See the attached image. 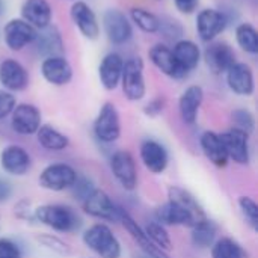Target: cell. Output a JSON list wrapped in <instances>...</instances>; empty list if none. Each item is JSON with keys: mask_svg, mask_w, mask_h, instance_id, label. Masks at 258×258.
<instances>
[{"mask_svg": "<svg viewBox=\"0 0 258 258\" xmlns=\"http://www.w3.org/2000/svg\"><path fill=\"white\" fill-rule=\"evenodd\" d=\"M206 218L198 200L180 186H171L168 189V201L156 210V221L165 227L192 228Z\"/></svg>", "mask_w": 258, "mask_h": 258, "instance_id": "1", "label": "cell"}, {"mask_svg": "<svg viewBox=\"0 0 258 258\" xmlns=\"http://www.w3.org/2000/svg\"><path fill=\"white\" fill-rule=\"evenodd\" d=\"M33 218L41 225H45L57 233H76L82 227V218L79 213L63 204H44L33 209Z\"/></svg>", "mask_w": 258, "mask_h": 258, "instance_id": "2", "label": "cell"}, {"mask_svg": "<svg viewBox=\"0 0 258 258\" xmlns=\"http://www.w3.org/2000/svg\"><path fill=\"white\" fill-rule=\"evenodd\" d=\"M82 240L85 246L100 258H121L122 248L118 237L106 224H94L85 230Z\"/></svg>", "mask_w": 258, "mask_h": 258, "instance_id": "3", "label": "cell"}, {"mask_svg": "<svg viewBox=\"0 0 258 258\" xmlns=\"http://www.w3.org/2000/svg\"><path fill=\"white\" fill-rule=\"evenodd\" d=\"M82 206H83V212L94 219L104 221V222H119L122 207H119L101 189H94L82 201Z\"/></svg>", "mask_w": 258, "mask_h": 258, "instance_id": "4", "label": "cell"}, {"mask_svg": "<svg viewBox=\"0 0 258 258\" xmlns=\"http://www.w3.org/2000/svg\"><path fill=\"white\" fill-rule=\"evenodd\" d=\"M77 177V171L68 163H50L41 171L38 183L45 190L63 192L74 186Z\"/></svg>", "mask_w": 258, "mask_h": 258, "instance_id": "5", "label": "cell"}, {"mask_svg": "<svg viewBox=\"0 0 258 258\" xmlns=\"http://www.w3.org/2000/svg\"><path fill=\"white\" fill-rule=\"evenodd\" d=\"M121 86L127 100L139 101L145 97V79H144V63L141 57H132L124 60L122 74H121Z\"/></svg>", "mask_w": 258, "mask_h": 258, "instance_id": "6", "label": "cell"}, {"mask_svg": "<svg viewBox=\"0 0 258 258\" xmlns=\"http://www.w3.org/2000/svg\"><path fill=\"white\" fill-rule=\"evenodd\" d=\"M94 135L103 144H113L121 136L119 112L113 103H104L94 121Z\"/></svg>", "mask_w": 258, "mask_h": 258, "instance_id": "7", "label": "cell"}, {"mask_svg": "<svg viewBox=\"0 0 258 258\" xmlns=\"http://www.w3.org/2000/svg\"><path fill=\"white\" fill-rule=\"evenodd\" d=\"M110 172L115 177V180L119 183V186L124 190H135L138 186V169H136V162L135 157L125 151L119 150L115 151L110 157Z\"/></svg>", "mask_w": 258, "mask_h": 258, "instance_id": "8", "label": "cell"}, {"mask_svg": "<svg viewBox=\"0 0 258 258\" xmlns=\"http://www.w3.org/2000/svg\"><path fill=\"white\" fill-rule=\"evenodd\" d=\"M222 144L225 147L228 160H233L237 165H248L251 162V148H249V135L231 127L230 130L219 133Z\"/></svg>", "mask_w": 258, "mask_h": 258, "instance_id": "9", "label": "cell"}, {"mask_svg": "<svg viewBox=\"0 0 258 258\" xmlns=\"http://www.w3.org/2000/svg\"><path fill=\"white\" fill-rule=\"evenodd\" d=\"M11 127L17 135L32 136L41 127V112L29 103L17 104L11 113Z\"/></svg>", "mask_w": 258, "mask_h": 258, "instance_id": "10", "label": "cell"}, {"mask_svg": "<svg viewBox=\"0 0 258 258\" xmlns=\"http://www.w3.org/2000/svg\"><path fill=\"white\" fill-rule=\"evenodd\" d=\"M0 166L6 174L12 177H23L29 172L32 159L23 147L8 145L0 153Z\"/></svg>", "mask_w": 258, "mask_h": 258, "instance_id": "11", "label": "cell"}, {"mask_svg": "<svg viewBox=\"0 0 258 258\" xmlns=\"http://www.w3.org/2000/svg\"><path fill=\"white\" fill-rule=\"evenodd\" d=\"M139 157L144 166L151 174H162L166 171L169 163V154L166 148L154 139H145L139 148Z\"/></svg>", "mask_w": 258, "mask_h": 258, "instance_id": "12", "label": "cell"}, {"mask_svg": "<svg viewBox=\"0 0 258 258\" xmlns=\"http://www.w3.org/2000/svg\"><path fill=\"white\" fill-rule=\"evenodd\" d=\"M103 26H104L107 38L113 44H118V45L125 44L133 35V29H132L128 18L125 17V14H122L118 9H109L104 12Z\"/></svg>", "mask_w": 258, "mask_h": 258, "instance_id": "13", "label": "cell"}, {"mask_svg": "<svg viewBox=\"0 0 258 258\" xmlns=\"http://www.w3.org/2000/svg\"><path fill=\"white\" fill-rule=\"evenodd\" d=\"M3 36H5L6 45L11 50L20 51L26 45L33 42V39L36 36V29H33L29 23H26L21 18H14L6 23Z\"/></svg>", "mask_w": 258, "mask_h": 258, "instance_id": "14", "label": "cell"}, {"mask_svg": "<svg viewBox=\"0 0 258 258\" xmlns=\"http://www.w3.org/2000/svg\"><path fill=\"white\" fill-rule=\"evenodd\" d=\"M119 222L122 224V227L127 230V233L132 236V239L138 243V246L141 248V251L144 252V255H148L151 258H169L168 254L162 249H159L145 234L144 227H141L124 209L121 210V216H119Z\"/></svg>", "mask_w": 258, "mask_h": 258, "instance_id": "15", "label": "cell"}, {"mask_svg": "<svg viewBox=\"0 0 258 258\" xmlns=\"http://www.w3.org/2000/svg\"><path fill=\"white\" fill-rule=\"evenodd\" d=\"M0 83L8 92H20L27 88L29 74L20 62L5 59L0 63Z\"/></svg>", "mask_w": 258, "mask_h": 258, "instance_id": "16", "label": "cell"}, {"mask_svg": "<svg viewBox=\"0 0 258 258\" xmlns=\"http://www.w3.org/2000/svg\"><path fill=\"white\" fill-rule=\"evenodd\" d=\"M227 27V17L216 9H203L197 17V30L203 41L210 42Z\"/></svg>", "mask_w": 258, "mask_h": 258, "instance_id": "17", "label": "cell"}, {"mask_svg": "<svg viewBox=\"0 0 258 258\" xmlns=\"http://www.w3.org/2000/svg\"><path fill=\"white\" fill-rule=\"evenodd\" d=\"M204 59L212 73L222 74L236 63V53L225 42H213L206 48Z\"/></svg>", "mask_w": 258, "mask_h": 258, "instance_id": "18", "label": "cell"}, {"mask_svg": "<svg viewBox=\"0 0 258 258\" xmlns=\"http://www.w3.org/2000/svg\"><path fill=\"white\" fill-rule=\"evenodd\" d=\"M150 59L154 67L171 79H184L187 73L177 62L172 50L163 44H157L150 50Z\"/></svg>", "mask_w": 258, "mask_h": 258, "instance_id": "19", "label": "cell"}, {"mask_svg": "<svg viewBox=\"0 0 258 258\" xmlns=\"http://www.w3.org/2000/svg\"><path fill=\"white\" fill-rule=\"evenodd\" d=\"M227 83L228 88L242 97H249L254 94V74L249 65L242 63V62H236L227 73Z\"/></svg>", "mask_w": 258, "mask_h": 258, "instance_id": "20", "label": "cell"}, {"mask_svg": "<svg viewBox=\"0 0 258 258\" xmlns=\"http://www.w3.org/2000/svg\"><path fill=\"white\" fill-rule=\"evenodd\" d=\"M71 18L80 33L88 39H97L100 35V24L95 12L85 2H76L71 6Z\"/></svg>", "mask_w": 258, "mask_h": 258, "instance_id": "21", "label": "cell"}, {"mask_svg": "<svg viewBox=\"0 0 258 258\" xmlns=\"http://www.w3.org/2000/svg\"><path fill=\"white\" fill-rule=\"evenodd\" d=\"M41 73L42 77L54 86H63L73 79V68L63 56L45 57L41 65Z\"/></svg>", "mask_w": 258, "mask_h": 258, "instance_id": "22", "label": "cell"}, {"mask_svg": "<svg viewBox=\"0 0 258 258\" xmlns=\"http://www.w3.org/2000/svg\"><path fill=\"white\" fill-rule=\"evenodd\" d=\"M33 44L39 54L45 57L51 56H62L63 53V42L59 29L54 24H48L42 29L36 30V36L33 39Z\"/></svg>", "mask_w": 258, "mask_h": 258, "instance_id": "23", "label": "cell"}, {"mask_svg": "<svg viewBox=\"0 0 258 258\" xmlns=\"http://www.w3.org/2000/svg\"><path fill=\"white\" fill-rule=\"evenodd\" d=\"M204 100V91L198 85H192L186 88V91L181 94L178 100V110L180 116L184 124L194 125L198 119V112Z\"/></svg>", "mask_w": 258, "mask_h": 258, "instance_id": "24", "label": "cell"}, {"mask_svg": "<svg viewBox=\"0 0 258 258\" xmlns=\"http://www.w3.org/2000/svg\"><path fill=\"white\" fill-rule=\"evenodd\" d=\"M200 147L206 159L216 168H225L228 165V156L219 133L210 130L204 132L200 138Z\"/></svg>", "mask_w": 258, "mask_h": 258, "instance_id": "25", "label": "cell"}, {"mask_svg": "<svg viewBox=\"0 0 258 258\" xmlns=\"http://www.w3.org/2000/svg\"><path fill=\"white\" fill-rule=\"evenodd\" d=\"M122 65H124V59L118 53H109L103 57L98 67V77L104 89L113 91L119 85Z\"/></svg>", "mask_w": 258, "mask_h": 258, "instance_id": "26", "label": "cell"}, {"mask_svg": "<svg viewBox=\"0 0 258 258\" xmlns=\"http://www.w3.org/2000/svg\"><path fill=\"white\" fill-rule=\"evenodd\" d=\"M21 15L36 30L51 23V8L47 0H26L21 6Z\"/></svg>", "mask_w": 258, "mask_h": 258, "instance_id": "27", "label": "cell"}, {"mask_svg": "<svg viewBox=\"0 0 258 258\" xmlns=\"http://www.w3.org/2000/svg\"><path fill=\"white\" fill-rule=\"evenodd\" d=\"M172 53L177 59V62L181 65V68L189 74L192 70H195L201 60V50L200 47L189 39H178L172 48Z\"/></svg>", "mask_w": 258, "mask_h": 258, "instance_id": "28", "label": "cell"}, {"mask_svg": "<svg viewBox=\"0 0 258 258\" xmlns=\"http://www.w3.org/2000/svg\"><path fill=\"white\" fill-rule=\"evenodd\" d=\"M35 136H36L38 144L48 151H62L70 145L68 136L50 124H41Z\"/></svg>", "mask_w": 258, "mask_h": 258, "instance_id": "29", "label": "cell"}, {"mask_svg": "<svg viewBox=\"0 0 258 258\" xmlns=\"http://www.w3.org/2000/svg\"><path fill=\"white\" fill-rule=\"evenodd\" d=\"M218 225L210 221L209 218H206L204 221L195 224L192 228H190V240H192V245L195 248H200V249H209L212 248V245L216 242V237H218Z\"/></svg>", "mask_w": 258, "mask_h": 258, "instance_id": "30", "label": "cell"}, {"mask_svg": "<svg viewBox=\"0 0 258 258\" xmlns=\"http://www.w3.org/2000/svg\"><path fill=\"white\" fill-rule=\"evenodd\" d=\"M212 258H249L245 248L231 237H221L212 245Z\"/></svg>", "mask_w": 258, "mask_h": 258, "instance_id": "31", "label": "cell"}, {"mask_svg": "<svg viewBox=\"0 0 258 258\" xmlns=\"http://www.w3.org/2000/svg\"><path fill=\"white\" fill-rule=\"evenodd\" d=\"M144 231L145 234L148 236V239L162 251L168 252L172 249V240H171V236L166 230L165 225H162L160 222L157 221H150L145 227H144Z\"/></svg>", "mask_w": 258, "mask_h": 258, "instance_id": "32", "label": "cell"}, {"mask_svg": "<svg viewBox=\"0 0 258 258\" xmlns=\"http://www.w3.org/2000/svg\"><path fill=\"white\" fill-rule=\"evenodd\" d=\"M236 39L242 50L246 53H258V33L257 29L249 23H242L236 29Z\"/></svg>", "mask_w": 258, "mask_h": 258, "instance_id": "33", "label": "cell"}, {"mask_svg": "<svg viewBox=\"0 0 258 258\" xmlns=\"http://www.w3.org/2000/svg\"><path fill=\"white\" fill-rule=\"evenodd\" d=\"M133 23L147 33H156L159 30V17L144 8H133L130 12Z\"/></svg>", "mask_w": 258, "mask_h": 258, "instance_id": "34", "label": "cell"}, {"mask_svg": "<svg viewBox=\"0 0 258 258\" xmlns=\"http://www.w3.org/2000/svg\"><path fill=\"white\" fill-rule=\"evenodd\" d=\"M239 210L243 216V219L246 221V224L254 230H258V206L257 203L251 198V197H240L239 201Z\"/></svg>", "mask_w": 258, "mask_h": 258, "instance_id": "35", "label": "cell"}, {"mask_svg": "<svg viewBox=\"0 0 258 258\" xmlns=\"http://www.w3.org/2000/svg\"><path fill=\"white\" fill-rule=\"evenodd\" d=\"M231 119H233V127L239 128L248 135H251L255 130V118L252 115V112H249L248 109H236L231 113Z\"/></svg>", "mask_w": 258, "mask_h": 258, "instance_id": "36", "label": "cell"}, {"mask_svg": "<svg viewBox=\"0 0 258 258\" xmlns=\"http://www.w3.org/2000/svg\"><path fill=\"white\" fill-rule=\"evenodd\" d=\"M157 32H162L169 39H177V38L181 36L183 27L175 20H171V18H159V30Z\"/></svg>", "mask_w": 258, "mask_h": 258, "instance_id": "37", "label": "cell"}, {"mask_svg": "<svg viewBox=\"0 0 258 258\" xmlns=\"http://www.w3.org/2000/svg\"><path fill=\"white\" fill-rule=\"evenodd\" d=\"M15 106H17V100L12 95V92L0 89V119H5L6 116H9Z\"/></svg>", "mask_w": 258, "mask_h": 258, "instance_id": "38", "label": "cell"}, {"mask_svg": "<svg viewBox=\"0 0 258 258\" xmlns=\"http://www.w3.org/2000/svg\"><path fill=\"white\" fill-rule=\"evenodd\" d=\"M0 258H21V249L14 240L0 237Z\"/></svg>", "mask_w": 258, "mask_h": 258, "instance_id": "39", "label": "cell"}, {"mask_svg": "<svg viewBox=\"0 0 258 258\" xmlns=\"http://www.w3.org/2000/svg\"><path fill=\"white\" fill-rule=\"evenodd\" d=\"M14 213L18 219L21 221H26V222H32L35 221L33 218V209H32V204L27 198H23L20 200L15 206H14Z\"/></svg>", "mask_w": 258, "mask_h": 258, "instance_id": "40", "label": "cell"}, {"mask_svg": "<svg viewBox=\"0 0 258 258\" xmlns=\"http://www.w3.org/2000/svg\"><path fill=\"white\" fill-rule=\"evenodd\" d=\"M45 248L54 251V252H60V254H68L70 252V248L67 243H63L60 239L54 237V236H50V234H45V236H41L38 239Z\"/></svg>", "mask_w": 258, "mask_h": 258, "instance_id": "41", "label": "cell"}, {"mask_svg": "<svg viewBox=\"0 0 258 258\" xmlns=\"http://www.w3.org/2000/svg\"><path fill=\"white\" fill-rule=\"evenodd\" d=\"M71 189H74V195L79 197L80 201H83L95 187H94V184H92L91 180H88V178H79L77 177V180H76V183H74V186Z\"/></svg>", "mask_w": 258, "mask_h": 258, "instance_id": "42", "label": "cell"}, {"mask_svg": "<svg viewBox=\"0 0 258 258\" xmlns=\"http://www.w3.org/2000/svg\"><path fill=\"white\" fill-rule=\"evenodd\" d=\"M163 109H165V100H163V98H154V100H151V101L144 107V112H145L147 116L156 118V116H159V115L163 112Z\"/></svg>", "mask_w": 258, "mask_h": 258, "instance_id": "43", "label": "cell"}, {"mask_svg": "<svg viewBox=\"0 0 258 258\" xmlns=\"http://www.w3.org/2000/svg\"><path fill=\"white\" fill-rule=\"evenodd\" d=\"M177 9L183 14H192L197 8L200 0H174Z\"/></svg>", "mask_w": 258, "mask_h": 258, "instance_id": "44", "label": "cell"}, {"mask_svg": "<svg viewBox=\"0 0 258 258\" xmlns=\"http://www.w3.org/2000/svg\"><path fill=\"white\" fill-rule=\"evenodd\" d=\"M12 197V184L0 177V203L8 201Z\"/></svg>", "mask_w": 258, "mask_h": 258, "instance_id": "45", "label": "cell"}, {"mask_svg": "<svg viewBox=\"0 0 258 258\" xmlns=\"http://www.w3.org/2000/svg\"><path fill=\"white\" fill-rule=\"evenodd\" d=\"M2 11H3V3H2V0H0V14H2Z\"/></svg>", "mask_w": 258, "mask_h": 258, "instance_id": "46", "label": "cell"}, {"mask_svg": "<svg viewBox=\"0 0 258 258\" xmlns=\"http://www.w3.org/2000/svg\"><path fill=\"white\" fill-rule=\"evenodd\" d=\"M142 258H151V257H148V255H144V257Z\"/></svg>", "mask_w": 258, "mask_h": 258, "instance_id": "47", "label": "cell"}]
</instances>
